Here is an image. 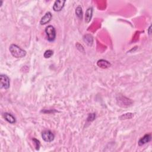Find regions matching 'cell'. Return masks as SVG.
Returning <instances> with one entry per match:
<instances>
[{
	"label": "cell",
	"instance_id": "cell-1",
	"mask_svg": "<svg viewBox=\"0 0 152 152\" xmlns=\"http://www.w3.org/2000/svg\"><path fill=\"white\" fill-rule=\"evenodd\" d=\"M9 50L12 56L16 58H23L26 55V50L16 44H12L10 45L9 47Z\"/></svg>",
	"mask_w": 152,
	"mask_h": 152
},
{
	"label": "cell",
	"instance_id": "cell-2",
	"mask_svg": "<svg viewBox=\"0 0 152 152\" xmlns=\"http://www.w3.org/2000/svg\"><path fill=\"white\" fill-rule=\"evenodd\" d=\"M45 33L47 36V39L49 42H54L56 39V30L52 25L48 26L45 30Z\"/></svg>",
	"mask_w": 152,
	"mask_h": 152
},
{
	"label": "cell",
	"instance_id": "cell-3",
	"mask_svg": "<svg viewBox=\"0 0 152 152\" xmlns=\"http://www.w3.org/2000/svg\"><path fill=\"white\" fill-rule=\"evenodd\" d=\"M10 86L9 77L5 74L0 75V88L1 89L7 90Z\"/></svg>",
	"mask_w": 152,
	"mask_h": 152
},
{
	"label": "cell",
	"instance_id": "cell-4",
	"mask_svg": "<svg viewBox=\"0 0 152 152\" xmlns=\"http://www.w3.org/2000/svg\"><path fill=\"white\" fill-rule=\"evenodd\" d=\"M42 139L47 143L52 142L55 138V135L50 130H45L42 133Z\"/></svg>",
	"mask_w": 152,
	"mask_h": 152
},
{
	"label": "cell",
	"instance_id": "cell-5",
	"mask_svg": "<svg viewBox=\"0 0 152 152\" xmlns=\"http://www.w3.org/2000/svg\"><path fill=\"white\" fill-rule=\"evenodd\" d=\"M118 105L122 107H129L132 104V102L128 98L123 96H120L117 99Z\"/></svg>",
	"mask_w": 152,
	"mask_h": 152
},
{
	"label": "cell",
	"instance_id": "cell-6",
	"mask_svg": "<svg viewBox=\"0 0 152 152\" xmlns=\"http://www.w3.org/2000/svg\"><path fill=\"white\" fill-rule=\"evenodd\" d=\"M65 3L66 1L65 0H57L53 5V10L56 12H61L64 7Z\"/></svg>",
	"mask_w": 152,
	"mask_h": 152
},
{
	"label": "cell",
	"instance_id": "cell-7",
	"mask_svg": "<svg viewBox=\"0 0 152 152\" xmlns=\"http://www.w3.org/2000/svg\"><path fill=\"white\" fill-rule=\"evenodd\" d=\"M52 18V13L49 12H46L45 14L42 17V18L40 19V25H45L49 23L50 21H51Z\"/></svg>",
	"mask_w": 152,
	"mask_h": 152
},
{
	"label": "cell",
	"instance_id": "cell-8",
	"mask_svg": "<svg viewBox=\"0 0 152 152\" xmlns=\"http://www.w3.org/2000/svg\"><path fill=\"white\" fill-rule=\"evenodd\" d=\"M151 140V134H146L143 137H141L138 141V145L139 146H142L148 143Z\"/></svg>",
	"mask_w": 152,
	"mask_h": 152
},
{
	"label": "cell",
	"instance_id": "cell-9",
	"mask_svg": "<svg viewBox=\"0 0 152 152\" xmlns=\"http://www.w3.org/2000/svg\"><path fill=\"white\" fill-rule=\"evenodd\" d=\"M3 117L5 120L8 122V123L11 124H14L16 123V118L10 113L5 112L3 114Z\"/></svg>",
	"mask_w": 152,
	"mask_h": 152
},
{
	"label": "cell",
	"instance_id": "cell-10",
	"mask_svg": "<svg viewBox=\"0 0 152 152\" xmlns=\"http://www.w3.org/2000/svg\"><path fill=\"white\" fill-rule=\"evenodd\" d=\"M93 8L92 7H90L87 9L85 14V22L86 23H89L91 21L93 16Z\"/></svg>",
	"mask_w": 152,
	"mask_h": 152
},
{
	"label": "cell",
	"instance_id": "cell-11",
	"mask_svg": "<svg viewBox=\"0 0 152 152\" xmlns=\"http://www.w3.org/2000/svg\"><path fill=\"white\" fill-rule=\"evenodd\" d=\"M97 65L100 68L106 69V68L110 67L111 66V64L105 59H99L97 61Z\"/></svg>",
	"mask_w": 152,
	"mask_h": 152
},
{
	"label": "cell",
	"instance_id": "cell-12",
	"mask_svg": "<svg viewBox=\"0 0 152 152\" xmlns=\"http://www.w3.org/2000/svg\"><path fill=\"white\" fill-rule=\"evenodd\" d=\"M84 41L86 43L88 46H92L93 42V38L92 35H86L83 37Z\"/></svg>",
	"mask_w": 152,
	"mask_h": 152
},
{
	"label": "cell",
	"instance_id": "cell-13",
	"mask_svg": "<svg viewBox=\"0 0 152 152\" xmlns=\"http://www.w3.org/2000/svg\"><path fill=\"white\" fill-rule=\"evenodd\" d=\"M76 15L77 17V18L80 20H82L83 18V9L82 7L80 5L77 6L76 8Z\"/></svg>",
	"mask_w": 152,
	"mask_h": 152
},
{
	"label": "cell",
	"instance_id": "cell-14",
	"mask_svg": "<svg viewBox=\"0 0 152 152\" xmlns=\"http://www.w3.org/2000/svg\"><path fill=\"white\" fill-rule=\"evenodd\" d=\"M134 117V114L133 113H127L122 115L119 117V119L121 120H125L132 118Z\"/></svg>",
	"mask_w": 152,
	"mask_h": 152
},
{
	"label": "cell",
	"instance_id": "cell-15",
	"mask_svg": "<svg viewBox=\"0 0 152 152\" xmlns=\"http://www.w3.org/2000/svg\"><path fill=\"white\" fill-rule=\"evenodd\" d=\"M54 54V51L52 50L48 49L46 50L44 54V57L45 58H49L51 57Z\"/></svg>",
	"mask_w": 152,
	"mask_h": 152
},
{
	"label": "cell",
	"instance_id": "cell-16",
	"mask_svg": "<svg viewBox=\"0 0 152 152\" xmlns=\"http://www.w3.org/2000/svg\"><path fill=\"white\" fill-rule=\"evenodd\" d=\"M32 140L33 141V142H34V144L35 145V148L36 149V150H39V149H40V141L35 138H33L32 139Z\"/></svg>",
	"mask_w": 152,
	"mask_h": 152
},
{
	"label": "cell",
	"instance_id": "cell-17",
	"mask_svg": "<svg viewBox=\"0 0 152 152\" xmlns=\"http://www.w3.org/2000/svg\"><path fill=\"white\" fill-rule=\"evenodd\" d=\"M96 118V114H90L87 118L88 121H93Z\"/></svg>",
	"mask_w": 152,
	"mask_h": 152
},
{
	"label": "cell",
	"instance_id": "cell-18",
	"mask_svg": "<svg viewBox=\"0 0 152 152\" xmlns=\"http://www.w3.org/2000/svg\"><path fill=\"white\" fill-rule=\"evenodd\" d=\"M151 25L150 26V27H149V28L148 29V33H149V35H151Z\"/></svg>",
	"mask_w": 152,
	"mask_h": 152
},
{
	"label": "cell",
	"instance_id": "cell-19",
	"mask_svg": "<svg viewBox=\"0 0 152 152\" xmlns=\"http://www.w3.org/2000/svg\"><path fill=\"white\" fill-rule=\"evenodd\" d=\"M0 3H1V4H0V6H2V4H3V1H0Z\"/></svg>",
	"mask_w": 152,
	"mask_h": 152
}]
</instances>
